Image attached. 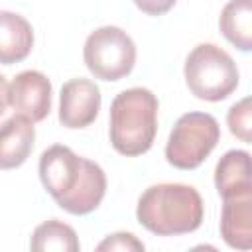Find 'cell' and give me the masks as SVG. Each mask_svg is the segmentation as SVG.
<instances>
[{
  "instance_id": "1",
  "label": "cell",
  "mask_w": 252,
  "mask_h": 252,
  "mask_svg": "<svg viewBox=\"0 0 252 252\" xmlns=\"http://www.w3.org/2000/svg\"><path fill=\"white\" fill-rule=\"evenodd\" d=\"M39 179L55 203L71 215L93 213L106 193L102 167L63 144H55L41 154Z\"/></svg>"
},
{
  "instance_id": "2",
  "label": "cell",
  "mask_w": 252,
  "mask_h": 252,
  "mask_svg": "<svg viewBox=\"0 0 252 252\" xmlns=\"http://www.w3.org/2000/svg\"><path fill=\"white\" fill-rule=\"evenodd\" d=\"M136 219L158 236L189 234L203 222V199L185 183L152 185L138 199Z\"/></svg>"
},
{
  "instance_id": "3",
  "label": "cell",
  "mask_w": 252,
  "mask_h": 252,
  "mask_svg": "<svg viewBox=\"0 0 252 252\" xmlns=\"http://www.w3.org/2000/svg\"><path fill=\"white\" fill-rule=\"evenodd\" d=\"M159 102L150 89L134 87L114 96L110 104V144L128 158L146 154L158 132Z\"/></svg>"
},
{
  "instance_id": "4",
  "label": "cell",
  "mask_w": 252,
  "mask_h": 252,
  "mask_svg": "<svg viewBox=\"0 0 252 252\" xmlns=\"http://www.w3.org/2000/svg\"><path fill=\"white\" fill-rule=\"evenodd\" d=\"M185 83L201 100L219 102L238 87V69L234 59L215 43H199L191 49L183 67Z\"/></svg>"
},
{
  "instance_id": "5",
  "label": "cell",
  "mask_w": 252,
  "mask_h": 252,
  "mask_svg": "<svg viewBox=\"0 0 252 252\" xmlns=\"http://www.w3.org/2000/svg\"><path fill=\"white\" fill-rule=\"evenodd\" d=\"M220 140V128L209 112H187L177 118L167 146L165 159L177 169H195L215 150Z\"/></svg>"
},
{
  "instance_id": "6",
  "label": "cell",
  "mask_w": 252,
  "mask_h": 252,
  "mask_svg": "<svg viewBox=\"0 0 252 252\" xmlns=\"http://www.w3.org/2000/svg\"><path fill=\"white\" fill-rule=\"evenodd\" d=\"M87 69L100 81H120L130 75L136 63V43L116 26L94 30L83 47Z\"/></svg>"
},
{
  "instance_id": "7",
  "label": "cell",
  "mask_w": 252,
  "mask_h": 252,
  "mask_svg": "<svg viewBox=\"0 0 252 252\" xmlns=\"http://www.w3.org/2000/svg\"><path fill=\"white\" fill-rule=\"evenodd\" d=\"M2 85V104L0 112L4 114L8 106L33 122L43 120L51 110V83L39 71H22L18 73L12 83L6 77H0Z\"/></svg>"
},
{
  "instance_id": "8",
  "label": "cell",
  "mask_w": 252,
  "mask_h": 252,
  "mask_svg": "<svg viewBox=\"0 0 252 252\" xmlns=\"http://www.w3.org/2000/svg\"><path fill=\"white\" fill-rule=\"evenodd\" d=\"M220 236L234 250H252V183L222 197Z\"/></svg>"
},
{
  "instance_id": "9",
  "label": "cell",
  "mask_w": 252,
  "mask_h": 252,
  "mask_svg": "<svg viewBox=\"0 0 252 252\" xmlns=\"http://www.w3.org/2000/svg\"><path fill=\"white\" fill-rule=\"evenodd\" d=\"M100 110V89L91 79H71L59 93V122L65 128H85Z\"/></svg>"
},
{
  "instance_id": "10",
  "label": "cell",
  "mask_w": 252,
  "mask_h": 252,
  "mask_svg": "<svg viewBox=\"0 0 252 252\" xmlns=\"http://www.w3.org/2000/svg\"><path fill=\"white\" fill-rule=\"evenodd\" d=\"M35 128L33 120L14 114L2 122L0 130V165L2 169L20 167L33 150Z\"/></svg>"
},
{
  "instance_id": "11",
  "label": "cell",
  "mask_w": 252,
  "mask_h": 252,
  "mask_svg": "<svg viewBox=\"0 0 252 252\" xmlns=\"http://www.w3.org/2000/svg\"><path fill=\"white\" fill-rule=\"evenodd\" d=\"M33 45L30 22L14 12H0V63L12 65L24 61Z\"/></svg>"
},
{
  "instance_id": "12",
  "label": "cell",
  "mask_w": 252,
  "mask_h": 252,
  "mask_svg": "<svg viewBox=\"0 0 252 252\" xmlns=\"http://www.w3.org/2000/svg\"><path fill=\"white\" fill-rule=\"evenodd\" d=\"M219 28L238 51H252V0L226 2L220 10Z\"/></svg>"
},
{
  "instance_id": "13",
  "label": "cell",
  "mask_w": 252,
  "mask_h": 252,
  "mask_svg": "<svg viewBox=\"0 0 252 252\" xmlns=\"http://www.w3.org/2000/svg\"><path fill=\"white\" fill-rule=\"evenodd\" d=\"M252 183V156L244 150H228L215 167V187L220 197Z\"/></svg>"
},
{
  "instance_id": "14",
  "label": "cell",
  "mask_w": 252,
  "mask_h": 252,
  "mask_svg": "<svg viewBox=\"0 0 252 252\" xmlns=\"http://www.w3.org/2000/svg\"><path fill=\"white\" fill-rule=\"evenodd\" d=\"M30 248L35 252H49V250H57V252H77L81 248L77 232L73 230V226L51 219L41 222L39 226H35L32 240H30Z\"/></svg>"
},
{
  "instance_id": "15",
  "label": "cell",
  "mask_w": 252,
  "mask_h": 252,
  "mask_svg": "<svg viewBox=\"0 0 252 252\" xmlns=\"http://www.w3.org/2000/svg\"><path fill=\"white\" fill-rule=\"evenodd\" d=\"M226 124L236 140L252 144V96H244L228 108Z\"/></svg>"
},
{
  "instance_id": "16",
  "label": "cell",
  "mask_w": 252,
  "mask_h": 252,
  "mask_svg": "<svg viewBox=\"0 0 252 252\" xmlns=\"http://www.w3.org/2000/svg\"><path fill=\"white\" fill-rule=\"evenodd\" d=\"M96 250H138V252H142L144 250V242L142 240H138L134 234H130V232H116V234H110V236H106L98 246H96Z\"/></svg>"
},
{
  "instance_id": "17",
  "label": "cell",
  "mask_w": 252,
  "mask_h": 252,
  "mask_svg": "<svg viewBox=\"0 0 252 252\" xmlns=\"http://www.w3.org/2000/svg\"><path fill=\"white\" fill-rule=\"evenodd\" d=\"M177 0H134V4L148 16H161L175 6Z\"/></svg>"
}]
</instances>
